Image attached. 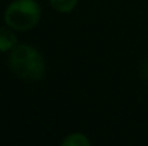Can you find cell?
I'll return each mask as SVG.
<instances>
[{
	"instance_id": "obj_1",
	"label": "cell",
	"mask_w": 148,
	"mask_h": 146,
	"mask_svg": "<svg viewBox=\"0 0 148 146\" xmlns=\"http://www.w3.org/2000/svg\"><path fill=\"white\" fill-rule=\"evenodd\" d=\"M9 65L17 77L26 80H39L45 73V62L40 53L26 45H19L12 50Z\"/></svg>"
},
{
	"instance_id": "obj_2",
	"label": "cell",
	"mask_w": 148,
	"mask_h": 146,
	"mask_svg": "<svg viewBox=\"0 0 148 146\" xmlns=\"http://www.w3.org/2000/svg\"><path fill=\"white\" fill-rule=\"evenodd\" d=\"M40 17V7L35 0H14L4 13L6 23L16 30L35 27Z\"/></svg>"
},
{
	"instance_id": "obj_3",
	"label": "cell",
	"mask_w": 148,
	"mask_h": 146,
	"mask_svg": "<svg viewBox=\"0 0 148 146\" xmlns=\"http://www.w3.org/2000/svg\"><path fill=\"white\" fill-rule=\"evenodd\" d=\"M16 42H17V39L12 32L0 27V52L14 49L16 48Z\"/></svg>"
},
{
	"instance_id": "obj_4",
	"label": "cell",
	"mask_w": 148,
	"mask_h": 146,
	"mask_svg": "<svg viewBox=\"0 0 148 146\" xmlns=\"http://www.w3.org/2000/svg\"><path fill=\"white\" fill-rule=\"evenodd\" d=\"M78 0H50V4L53 6L55 10L60 12V13H66L75 9Z\"/></svg>"
},
{
	"instance_id": "obj_5",
	"label": "cell",
	"mask_w": 148,
	"mask_h": 146,
	"mask_svg": "<svg viewBox=\"0 0 148 146\" xmlns=\"http://www.w3.org/2000/svg\"><path fill=\"white\" fill-rule=\"evenodd\" d=\"M63 146H89V141L84 135L75 133V135L68 136L63 141Z\"/></svg>"
},
{
	"instance_id": "obj_6",
	"label": "cell",
	"mask_w": 148,
	"mask_h": 146,
	"mask_svg": "<svg viewBox=\"0 0 148 146\" xmlns=\"http://www.w3.org/2000/svg\"><path fill=\"white\" fill-rule=\"evenodd\" d=\"M144 75H145V77H148V66H145V72H144Z\"/></svg>"
}]
</instances>
